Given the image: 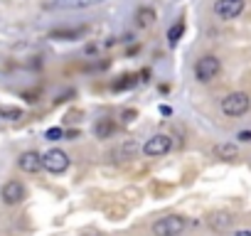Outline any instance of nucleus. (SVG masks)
I'll return each mask as SVG.
<instances>
[{
  "label": "nucleus",
  "mask_w": 251,
  "mask_h": 236,
  "mask_svg": "<svg viewBox=\"0 0 251 236\" xmlns=\"http://www.w3.org/2000/svg\"><path fill=\"white\" fill-rule=\"evenodd\" d=\"M106 0H52L50 8H57V10H84V8H94V5H101Z\"/></svg>",
  "instance_id": "6e6552de"
},
{
  "label": "nucleus",
  "mask_w": 251,
  "mask_h": 236,
  "mask_svg": "<svg viewBox=\"0 0 251 236\" xmlns=\"http://www.w3.org/2000/svg\"><path fill=\"white\" fill-rule=\"evenodd\" d=\"M64 136L72 141V138H79V131H69V133H64Z\"/></svg>",
  "instance_id": "4be33fe9"
},
{
  "label": "nucleus",
  "mask_w": 251,
  "mask_h": 236,
  "mask_svg": "<svg viewBox=\"0 0 251 236\" xmlns=\"http://www.w3.org/2000/svg\"><path fill=\"white\" fill-rule=\"evenodd\" d=\"M0 197H3L5 204H20V202L25 199V187H23V182H18V180L5 182V185H3V192H0Z\"/></svg>",
  "instance_id": "0eeeda50"
},
{
  "label": "nucleus",
  "mask_w": 251,
  "mask_h": 236,
  "mask_svg": "<svg viewBox=\"0 0 251 236\" xmlns=\"http://www.w3.org/2000/svg\"><path fill=\"white\" fill-rule=\"evenodd\" d=\"M244 13V0H217L214 3V15L219 20H234Z\"/></svg>",
  "instance_id": "39448f33"
},
{
  "label": "nucleus",
  "mask_w": 251,
  "mask_h": 236,
  "mask_svg": "<svg viewBox=\"0 0 251 236\" xmlns=\"http://www.w3.org/2000/svg\"><path fill=\"white\" fill-rule=\"evenodd\" d=\"M131 86H136V76H123L121 81H116V84H113V89H116V91L131 89Z\"/></svg>",
  "instance_id": "dca6fc26"
},
{
  "label": "nucleus",
  "mask_w": 251,
  "mask_h": 236,
  "mask_svg": "<svg viewBox=\"0 0 251 236\" xmlns=\"http://www.w3.org/2000/svg\"><path fill=\"white\" fill-rule=\"evenodd\" d=\"M0 118L18 121V118H23V108H18V106H3V103H0Z\"/></svg>",
  "instance_id": "f8f14e48"
},
{
  "label": "nucleus",
  "mask_w": 251,
  "mask_h": 236,
  "mask_svg": "<svg viewBox=\"0 0 251 236\" xmlns=\"http://www.w3.org/2000/svg\"><path fill=\"white\" fill-rule=\"evenodd\" d=\"M219 69H222L219 59L212 57V54H207V57L197 59V64H195V76H197L202 84H207V81H212V79L219 74Z\"/></svg>",
  "instance_id": "7ed1b4c3"
},
{
  "label": "nucleus",
  "mask_w": 251,
  "mask_h": 236,
  "mask_svg": "<svg viewBox=\"0 0 251 236\" xmlns=\"http://www.w3.org/2000/svg\"><path fill=\"white\" fill-rule=\"evenodd\" d=\"M249 108H251V98L241 91H234L226 98H222V111L226 116H244Z\"/></svg>",
  "instance_id": "f257e3e1"
},
{
  "label": "nucleus",
  "mask_w": 251,
  "mask_h": 236,
  "mask_svg": "<svg viewBox=\"0 0 251 236\" xmlns=\"http://www.w3.org/2000/svg\"><path fill=\"white\" fill-rule=\"evenodd\" d=\"M182 32H185V23L180 20L177 25H173V27L168 30V42H170V45L175 47V45L180 42V37H182Z\"/></svg>",
  "instance_id": "ddd939ff"
},
{
  "label": "nucleus",
  "mask_w": 251,
  "mask_h": 236,
  "mask_svg": "<svg viewBox=\"0 0 251 236\" xmlns=\"http://www.w3.org/2000/svg\"><path fill=\"white\" fill-rule=\"evenodd\" d=\"M234 236H251V231H236Z\"/></svg>",
  "instance_id": "5701e85b"
},
{
  "label": "nucleus",
  "mask_w": 251,
  "mask_h": 236,
  "mask_svg": "<svg viewBox=\"0 0 251 236\" xmlns=\"http://www.w3.org/2000/svg\"><path fill=\"white\" fill-rule=\"evenodd\" d=\"M18 165H20V170H25V172H37V170H42V155L35 153V150H27V153L20 155Z\"/></svg>",
  "instance_id": "1a4fd4ad"
},
{
  "label": "nucleus",
  "mask_w": 251,
  "mask_h": 236,
  "mask_svg": "<svg viewBox=\"0 0 251 236\" xmlns=\"http://www.w3.org/2000/svg\"><path fill=\"white\" fill-rule=\"evenodd\" d=\"M133 118H136V111H126V113H123V121H126V123H131Z\"/></svg>",
  "instance_id": "aec40b11"
},
{
  "label": "nucleus",
  "mask_w": 251,
  "mask_h": 236,
  "mask_svg": "<svg viewBox=\"0 0 251 236\" xmlns=\"http://www.w3.org/2000/svg\"><path fill=\"white\" fill-rule=\"evenodd\" d=\"M182 229H185V219H182V216H177V214L163 216V219H158V221H155V226H153L155 236H177Z\"/></svg>",
  "instance_id": "20e7f679"
},
{
  "label": "nucleus",
  "mask_w": 251,
  "mask_h": 236,
  "mask_svg": "<svg viewBox=\"0 0 251 236\" xmlns=\"http://www.w3.org/2000/svg\"><path fill=\"white\" fill-rule=\"evenodd\" d=\"M42 167L47 172H52V175H62L69 167V155L64 150H59V148H52L50 153L42 155Z\"/></svg>",
  "instance_id": "f03ea898"
},
{
  "label": "nucleus",
  "mask_w": 251,
  "mask_h": 236,
  "mask_svg": "<svg viewBox=\"0 0 251 236\" xmlns=\"http://www.w3.org/2000/svg\"><path fill=\"white\" fill-rule=\"evenodd\" d=\"M84 32H86L84 27H76V30H74V27H72V30H52L50 37H52V40H67V42H69V40H79Z\"/></svg>",
  "instance_id": "9b49d317"
},
{
  "label": "nucleus",
  "mask_w": 251,
  "mask_h": 236,
  "mask_svg": "<svg viewBox=\"0 0 251 236\" xmlns=\"http://www.w3.org/2000/svg\"><path fill=\"white\" fill-rule=\"evenodd\" d=\"M86 236H99V234H86Z\"/></svg>",
  "instance_id": "b1692460"
},
{
  "label": "nucleus",
  "mask_w": 251,
  "mask_h": 236,
  "mask_svg": "<svg viewBox=\"0 0 251 236\" xmlns=\"http://www.w3.org/2000/svg\"><path fill=\"white\" fill-rule=\"evenodd\" d=\"M160 113H163V116H170L173 108H170V106H160Z\"/></svg>",
  "instance_id": "412c9836"
},
{
  "label": "nucleus",
  "mask_w": 251,
  "mask_h": 236,
  "mask_svg": "<svg viewBox=\"0 0 251 236\" xmlns=\"http://www.w3.org/2000/svg\"><path fill=\"white\" fill-rule=\"evenodd\" d=\"M45 138H47V141H62V138H64V131H62V128H50V131L45 133Z\"/></svg>",
  "instance_id": "a211bd4d"
},
{
  "label": "nucleus",
  "mask_w": 251,
  "mask_h": 236,
  "mask_svg": "<svg viewBox=\"0 0 251 236\" xmlns=\"http://www.w3.org/2000/svg\"><path fill=\"white\" fill-rule=\"evenodd\" d=\"M236 138H239L241 143H251V131H241V133H239Z\"/></svg>",
  "instance_id": "6ab92c4d"
},
{
  "label": "nucleus",
  "mask_w": 251,
  "mask_h": 236,
  "mask_svg": "<svg viewBox=\"0 0 251 236\" xmlns=\"http://www.w3.org/2000/svg\"><path fill=\"white\" fill-rule=\"evenodd\" d=\"M214 153H217L219 158H226V160H231V158H236V145H229V143H224V145H217V148H214Z\"/></svg>",
  "instance_id": "2eb2a0df"
},
{
  "label": "nucleus",
  "mask_w": 251,
  "mask_h": 236,
  "mask_svg": "<svg viewBox=\"0 0 251 236\" xmlns=\"http://www.w3.org/2000/svg\"><path fill=\"white\" fill-rule=\"evenodd\" d=\"M113 131H116V123L111 121V118H101V121L94 126V136H96V138H101V141L111 138V136H113Z\"/></svg>",
  "instance_id": "9d476101"
},
{
  "label": "nucleus",
  "mask_w": 251,
  "mask_h": 236,
  "mask_svg": "<svg viewBox=\"0 0 251 236\" xmlns=\"http://www.w3.org/2000/svg\"><path fill=\"white\" fill-rule=\"evenodd\" d=\"M226 224H229V214H214V216H212V226L224 229Z\"/></svg>",
  "instance_id": "f3484780"
},
{
  "label": "nucleus",
  "mask_w": 251,
  "mask_h": 236,
  "mask_svg": "<svg viewBox=\"0 0 251 236\" xmlns=\"http://www.w3.org/2000/svg\"><path fill=\"white\" fill-rule=\"evenodd\" d=\"M153 20H155V10H151V8H141V10H138V25H141V27L153 25Z\"/></svg>",
  "instance_id": "4468645a"
},
{
  "label": "nucleus",
  "mask_w": 251,
  "mask_h": 236,
  "mask_svg": "<svg viewBox=\"0 0 251 236\" xmlns=\"http://www.w3.org/2000/svg\"><path fill=\"white\" fill-rule=\"evenodd\" d=\"M170 148H173V141H170L168 136H153V138L146 141L143 153H146L148 158H160V155L170 153Z\"/></svg>",
  "instance_id": "423d86ee"
}]
</instances>
